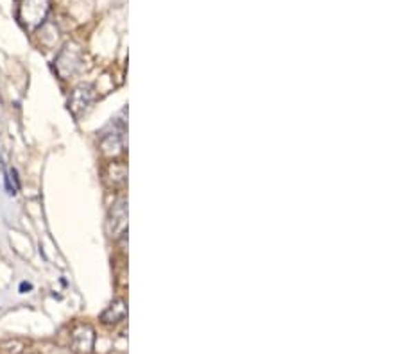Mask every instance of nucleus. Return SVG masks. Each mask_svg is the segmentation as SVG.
Masks as SVG:
<instances>
[{
    "label": "nucleus",
    "instance_id": "f257e3e1",
    "mask_svg": "<svg viewBox=\"0 0 403 354\" xmlns=\"http://www.w3.org/2000/svg\"><path fill=\"white\" fill-rule=\"evenodd\" d=\"M50 0H18L17 20L26 31H35L47 20Z\"/></svg>",
    "mask_w": 403,
    "mask_h": 354
},
{
    "label": "nucleus",
    "instance_id": "f03ea898",
    "mask_svg": "<svg viewBox=\"0 0 403 354\" xmlns=\"http://www.w3.org/2000/svg\"><path fill=\"white\" fill-rule=\"evenodd\" d=\"M79 63H81L79 49L74 47V45H67L58 56V59H56V70H58V74L63 79H67L68 76L76 74L77 68H79Z\"/></svg>",
    "mask_w": 403,
    "mask_h": 354
},
{
    "label": "nucleus",
    "instance_id": "7ed1b4c3",
    "mask_svg": "<svg viewBox=\"0 0 403 354\" xmlns=\"http://www.w3.org/2000/svg\"><path fill=\"white\" fill-rule=\"evenodd\" d=\"M95 333L90 326H77L72 333V351L76 354H92Z\"/></svg>",
    "mask_w": 403,
    "mask_h": 354
},
{
    "label": "nucleus",
    "instance_id": "20e7f679",
    "mask_svg": "<svg viewBox=\"0 0 403 354\" xmlns=\"http://www.w3.org/2000/svg\"><path fill=\"white\" fill-rule=\"evenodd\" d=\"M93 101V88L90 85H81L77 88H74L70 95V101H68V107L74 113V116H81L86 107L90 106V102Z\"/></svg>",
    "mask_w": 403,
    "mask_h": 354
},
{
    "label": "nucleus",
    "instance_id": "39448f33",
    "mask_svg": "<svg viewBox=\"0 0 403 354\" xmlns=\"http://www.w3.org/2000/svg\"><path fill=\"white\" fill-rule=\"evenodd\" d=\"M111 233L115 236H122L126 233V204L119 202L111 209Z\"/></svg>",
    "mask_w": 403,
    "mask_h": 354
},
{
    "label": "nucleus",
    "instance_id": "423d86ee",
    "mask_svg": "<svg viewBox=\"0 0 403 354\" xmlns=\"http://www.w3.org/2000/svg\"><path fill=\"white\" fill-rule=\"evenodd\" d=\"M126 313H128V308H126L124 301H115L111 302V306L108 308L104 313L101 315V320L106 324H113V322H120V320H124Z\"/></svg>",
    "mask_w": 403,
    "mask_h": 354
},
{
    "label": "nucleus",
    "instance_id": "0eeeda50",
    "mask_svg": "<svg viewBox=\"0 0 403 354\" xmlns=\"http://www.w3.org/2000/svg\"><path fill=\"white\" fill-rule=\"evenodd\" d=\"M26 349V344L18 338H9V340L0 342V351L4 354H22Z\"/></svg>",
    "mask_w": 403,
    "mask_h": 354
},
{
    "label": "nucleus",
    "instance_id": "6e6552de",
    "mask_svg": "<svg viewBox=\"0 0 403 354\" xmlns=\"http://www.w3.org/2000/svg\"><path fill=\"white\" fill-rule=\"evenodd\" d=\"M32 290V284L31 283H22L20 284V292L22 293H29Z\"/></svg>",
    "mask_w": 403,
    "mask_h": 354
}]
</instances>
